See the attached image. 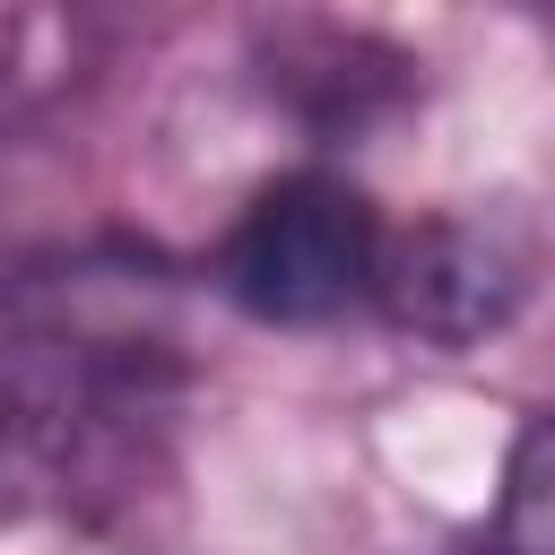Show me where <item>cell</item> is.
Returning <instances> with one entry per match:
<instances>
[{
  "label": "cell",
  "instance_id": "6da1fadb",
  "mask_svg": "<svg viewBox=\"0 0 555 555\" xmlns=\"http://www.w3.org/2000/svg\"><path fill=\"white\" fill-rule=\"evenodd\" d=\"M182 390L191 286L165 251H0V538L104 546L156 486Z\"/></svg>",
  "mask_w": 555,
  "mask_h": 555
},
{
  "label": "cell",
  "instance_id": "7a4b0ae2",
  "mask_svg": "<svg viewBox=\"0 0 555 555\" xmlns=\"http://www.w3.org/2000/svg\"><path fill=\"white\" fill-rule=\"evenodd\" d=\"M382 208L330 173V165H295L278 182H260L243 199V217L217 243V295L243 304L269 330H321L347 304L373 295V260H382Z\"/></svg>",
  "mask_w": 555,
  "mask_h": 555
},
{
  "label": "cell",
  "instance_id": "3957f363",
  "mask_svg": "<svg viewBox=\"0 0 555 555\" xmlns=\"http://www.w3.org/2000/svg\"><path fill=\"white\" fill-rule=\"evenodd\" d=\"M373 304L425 347H477L529 304V243L494 217H425L408 234H382Z\"/></svg>",
  "mask_w": 555,
  "mask_h": 555
},
{
  "label": "cell",
  "instance_id": "277c9868",
  "mask_svg": "<svg viewBox=\"0 0 555 555\" xmlns=\"http://www.w3.org/2000/svg\"><path fill=\"white\" fill-rule=\"evenodd\" d=\"M494 555H546V425L529 416L512 442V486H503V529Z\"/></svg>",
  "mask_w": 555,
  "mask_h": 555
}]
</instances>
